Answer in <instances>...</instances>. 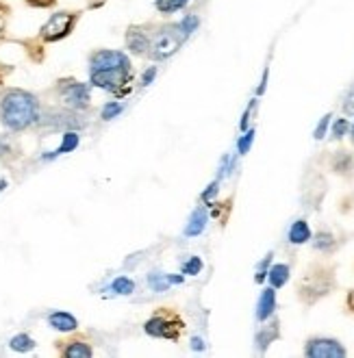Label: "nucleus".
Returning <instances> with one entry per match:
<instances>
[{
  "label": "nucleus",
  "instance_id": "nucleus-18",
  "mask_svg": "<svg viewBox=\"0 0 354 358\" xmlns=\"http://www.w3.org/2000/svg\"><path fill=\"white\" fill-rule=\"evenodd\" d=\"M9 345H11L15 352H29V350L35 348V341L31 339L29 334H17V336H13Z\"/></svg>",
  "mask_w": 354,
  "mask_h": 358
},
{
  "label": "nucleus",
  "instance_id": "nucleus-3",
  "mask_svg": "<svg viewBox=\"0 0 354 358\" xmlns=\"http://www.w3.org/2000/svg\"><path fill=\"white\" fill-rule=\"evenodd\" d=\"M187 39V35L183 33V29L178 24H170V27H161L153 37H150V59L161 61V59H168L172 57L180 44Z\"/></svg>",
  "mask_w": 354,
  "mask_h": 358
},
{
  "label": "nucleus",
  "instance_id": "nucleus-27",
  "mask_svg": "<svg viewBox=\"0 0 354 358\" xmlns=\"http://www.w3.org/2000/svg\"><path fill=\"white\" fill-rule=\"evenodd\" d=\"M269 261H272V255H267L265 257V261L259 265V271H257V282H263L265 280V276H267V265H269Z\"/></svg>",
  "mask_w": 354,
  "mask_h": 358
},
{
  "label": "nucleus",
  "instance_id": "nucleus-19",
  "mask_svg": "<svg viewBox=\"0 0 354 358\" xmlns=\"http://www.w3.org/2000/svg\"><path fill=\"white\" fill-rule=\"evenodd\" d=\"M111 289H113L115 293H120V296H129V293H133V291H135V282H133V280H129V278H124V276H120V278H115V280H113Z\"/></svg>",
  "mask_w": 354,
  "mask_h": 358
},
{
  "label": "nucleus",
  "instance_id": "nucleus-15",
  "mask_svg": "<svg viewBox=\"0 0 354 358\" xmlns=\"http://www.w3.org/2000/svg\"><path fill=\"white\" fill-rule=\"evenodd\" d=\"M94 352L87 343H80V341H72L66 350H64V356L68 358H90Z\"/></svg>",
  "mask_w": 354,
  "mask_h": 358
},
{
  "label": "nucleus",
  "instance_id": "nucleus-2",
  "mask_svg": "<svg viewBox=\"0 0 354 358\" xmlns=\"http://www.w3.org/2000/svg\"><path fill=\"white\" fill-rule=\"evenodd\" d=\"M39 107L33 94L22 90H7L0 94V122L11 131H24L37 122Z\"/></svg>",
  "mask_w": 354,
  "mask_h": 358
},
{
  "label": "nucleus",
  "instance_id": "nucleus-12",
  "mask_svg": "<svg viewBox=\"0 0 354 358\" xmlns=\"http://www.w3.org/2000/svg\"><path fill=\"white\" fill-rule=\"evenodd\" d=\"M204 226H206V210L200 206V208H196L194 213H192L190 224L185 226V235H187V237H196V235L202 233Z\"/></svg>",
  "mask_w": 354,
  "mask_h": 358
},
{
  "label": "nucleus",
  "instance_id": "nucleus-33",
  "mask_svg": "<svg viewBox=\"0 0 354 358\" xmlns=\"http://www.w3.org/2000/svg\"><path fill=\"white\" fill-rule=\"evenodd\" d=\"M192 343H194V345H192L194 350H202V348H204V343H202V341L198 339V336H196V339H192Z\"/></svg>",
  "mask_w": 354,
  "mask_h": 358
},
{
  "label": "nucleus",
  "instance_id": "nucleus-30",
  "mask_svg": "<svg viewBox=\"0 0 354 358\" xmlns=\"http://www.w3.org/2000/svg\"><path fill=\"white\" fill-rule=\"evenodd\" d=\"M155 74H157V68L146 70V74H143V78H141V85H150L153 78H155Z\"/></svg>",
  "mask_w": 354,
  "mask_h": 358
},
{
  "label": "nucleus",
  "instance_id": "nucleus-21",
  "mask_svg": "<svg viewBox=\"0 0 354 358\" xmlns=\"http://www.w3.org/2000/svg\"><path fill=\"white\" fill-rule=\"evenodd\" d=\"M78 145V135L76 133H66L64 135V143H61V148L57 150V155H64V152H70Z\"/></svg>",
  "mask_w": 354,
  "mask_h": 358
},
{
  "label": "nucleus",
  "instance_id": "nucleus-1",
  "mask_svg": "<svg viewBox=\"0 0 354 358\" xmlns=\"http://www.w3.org/2000/svg\"><path fill=\"white\" fill-rule=\"evenodd\" d=\"M90 72L96 87L118 92L131 80V61L118 50H100L90 61Z\"/></svg>",
  "mask_w": 354,
  "mask_h": 358
},
{
  "label": "nucleus",
  "instance_id": "nucleus-24",
  "mask_svg": "<svg viewBox=\"0 0 354 358\" xmlns=\"http://www.w3.org/2000/svg\"><path fill=\"white\" fill-rule=\"evenodd\" d=\"M348 129H350V124H348V120H337L335 122V126H332V137H335V139H341L346 133H348Z\"/></svg>",
  "mask_w": 354,
  "mask_h": 358
},
{
  "label": "nucleus",
  "instance_id": "nucleus-28",
  "mask_svg": "<svg viewBox=\"0 0 354 358\" xmlns=\"http://www.w3.org/2000/svg\"><path fill=\"white\" fill-rule=\"evenodd\" d=\"M328 122H330V115H324V120L320 122V126L316 129V139H322V137H324V133H326V129H328Z\"/></svg>",
  "mask_w": 354,
  "mask_h": 358
},
{
  "label": "nucleus",
  "instance_id": "nucleus-23",
  "mask_svg": "<svg viewBox=\"0 0 354 358\" xmlns=\"http://www.w3.org/2000/svg\"><path fill=\"white\" fill-rule=\"evenodd\" d=\"M178 27L183 29V33H185L187 37H190V35L198 29V17H196V15H185V20H183V22H180Z\"/></svg>",
  "mask_w": 354,
  "mask_h": 358
},
{
  "label": "nucleus",
  "instance_id": "nucleus-13",
  "mask_svg": "<svg viewBox=\"0 0 354 358\" xmlns=\"http://www.w3.org/2000/svg\"><path fill=\"white\" fill-rule=\"evenodd\" d=\"M309 239H311V228H309V224L304 220L294 222V226L289 228V241L300 245V243H306Z\"/></svg>",
  "mask_w": 354,
  "mask_h": 358
},
{
  "label": "nucleus",
  "instance_id": "nucleus-20",
  "mask_svg": "<svg viewBox=\"0 0 354 358\" xmlns=\"http://www.w3.org/2000/svg\"><path fill=\"white\" fill-rule=\"evenodd\" d=\"M276 326H278V324H274V328H272V326H267V328L257 336V343H259V348H261V350H265V348H267V343L278 336V328H276Z\"/></svg>",
  "mask_w": 354,
  "mask_h": 358
},
{
  "label": "nucleus",
  "instance_id": "nucleus-4",
  "mask_svg": "<svg viewBox=\"0 0 354 358\" xmlns=\"http://www.w3.org/2000/svg\"><path fill=\"white\" fill-rule=\"evenodd\" d=\"M330 289H332V273L324 267H316L313 271H309L302 278L298 291H300V298L311 304V302L320 300L322 296H326Z\"/></svg>",
  "mask_w": 354,
  "mask_h": 358
},
{
  "label": "nucleus",
  "instance_id": "nucleus-16",
  "mask_svg": "<svg viewBox=\"0 0 354 358\" xmlns=\"http://www.w3.org/2000/svg\"><path fill=\"white\" fill-rule=\"evenodd\" d=\"M155 5L161 13H176L190 5V0H155Z\"/></svg>",
  "mask_w": 354,
  "mask_h": 358
},
{
  "label": "nucleus",
  "instance_id": "nucleus-29",
  "mask_svg": "<svg viewBox=\"0 0 354 358\" xmlns=\"http://www.w3.org/2000/svg\"><path fill=\"white\" fill-rule=\"evenodd\" d=\"M344 111H346L348 115H354V90L348 94V98H346V102H344Z\"/></svg>",
  "mask_w": 354,
  "mask_h": 358
},
{
  "label": "nucleus",
  "instance_id": "nucleus-14",
  "mask_svg": "<svg viewBox=\"0 0 354 358\" xmlns=\"http://www.w3.org/2000/svg\"><path fill=\"white\" fill-rule=\"evenodd\" d=\"M267 278H269V282H272L274 289H281L289 280V265H285V263L272 265V269L267 271Z\"/></svg>",
  "mask_w": 354,
  "mask_h": 358
},
{
  "label": "nucleus",
  "instance_id": "nucleus-34",
  "mask_svg": "<svg viewBox=\"0 0 354 358\" xmlns=\"http://www.w3.org/2000/svg\"><path fill=\"white\" fill-rule=\"evenodd\" d=\"M352 135H354V126H352Z\"/></svg>",
  "mask_w": 354,
  "mask_h": 358
},
{
  "label": "nucleus",
  "instance_id": "nucleus-17",
  "mask_svg": "<svg viewBox=\"0 0 354 358\" xmlns=\"http://www.w3.org/2000/svg\"><path fill=\"white\" fill-rule=\"evenodd\" d=\"M335 245H337V241L330 233H318L316 239H313V248L318 252H332V250H335Z\"/></svg>",
  "mask_w": 354,
  "mask_h": 358
},
{
  "label": "nucleus",
  "instance_id": "nucleus-7",
  "mask_svg": "<svg viewBox=\"0 0 354 358\" xmlns=\"http://www.w3.org/2000/svg\"><path fill=\"white\" fill-rule=\"evenodd\" d=\"M183 324L176 317H163V315H157L148 324H146V332L153 336H163V339H178Z\"/></svg>",
  "mask_w": 354,
  "mask_h": 358
},
{
  "label": "nucleus",
  "instance_id": "nucleus-6",
  "mask_svg": "<svg viewBox=\"0 0 354 358\" xmlns=\"http://www.w3.org/2000/svg\"><path fill=\"white\" fill-rule=\"evenodd\" d=\"M304 354L311 358H341L346 356V348L335 339H311Z\"/></svg>",
  "mask_w": 354,
  "mask_h": 358
},
{
  "label": "nucleus",
  "instance_id": "nucleus-22",
  "mask_svg": "<svg viewBox=\"0 0 354 358\" xmlns=\"http://www.w3.org/2000/svg\"><path fill=\"white\" fill-rule=\"evenodd\" d=\"M200 269H202V261L198 257H192L183 265V273H187V276H196V273H200Z\"/></svg>",
  "mask_w": 354,
  "mask_h": 358
},
{
  "label": "nucleus",
  "instance_id": "nucleus-32",
  "mask_svg": "<svg viewBox=\"0 0 354 358\" xmlns=\"http://www.w3.org/2000/svg\"><path fill=\"white\" fill-rule=\"evenodd\" d=\"M348 308L354 313V289L350 291V296H348Z\"/></svg>",
  "mask_w": 354,
  "mask_h": 358
},
{
  "label": "nucleus",
  "instance_id": "nucleus-5",
  "mask_svg": "<svg viewBox=\"0 0 354 358\" xmlns=\"http://www.w3.org/2000/svg\"><path fill=\"white\" fill-rule=\"evenodd\" d=\"M74 24H76V13H70V11L55 13L44 24V29H41V37H44L46 41H59L66 35H70Z\"/></svg>",
  "mask_w": 354,
  "mask_h": 358
},
{
  "label": "nucleus",
  "instance_id": "nucleus-11",
  "mask_svg": "<svg viewBox=\"0 0 354 358\" xmlns=\"http://www.w3.org/2000/svg\"><path fill=\"white\" fill-rule=\"evenodd\" d=\"M48 324H50L55 330H59V332H72V330L78 328L76 317H72L70 313H52L50 317H48Z\"/></svg>",
  "mask_w": 354,
  "mask_h": 358
},
{
  "label": "nucleus",
  "instance_id": "nucleus-31",
  "mask_svg": "<svg viewBox=\"0 0 354 358\" xmlns=\"http://www.w3.org/2000/svg\"><path fill=\"white\" fill-rule=\"evenodd\" d=\"M27 3L33 5V7H52L55 0H27Z\"/></svg>",
  "mask_w": 354,
  "mask_h": 358
},
{
  "label": "nucleus",
  "instance_id": "nucleus-9",
  "mask_svg": "<svg viewBox=\"0 0 354 358\" xmlns=\"http://www.w3.org/2000/svg\"><path fill=\"white\" fill-rule=\"evenodd\" d=\"M127 46H129V50L133 55H139V57L148 55V50H150V35L146 33L143 29H131L127 33Z\"/></svg>",
  "mask_w": 354,
  "mask_h": 358
},
{
  "label": "nucleus",
  "instance_id": "nucleus-25",
  "mask_svg": "<svg viewBox=\"0 0 354 358\" xmlns=\"http://www.w3.org/2000/svg\"><path fill=\"white\" fill-rule=\"evenodd\" d=\"M120 111H122V104L120 102H109L107 107L102 109V120H113Z\"/></svg>",
  "mask_w": 354,
  "mask_h": 358
},
{
  "label": "nucleus",
  "instance_id": "nucleus-8",
  "mask_svg": "<svg viewBox=\"0 0 354 358\" xmlns=\"http://www.w3.org/2000/svg\"><path fill=\"white\" fill-rule=\"evenodd\" d=\"M64 100L68 107L74 109H85L90 104V90L87 85H80V83H68L64 87Z\"/></svg>",
  "mask_w": 354,
  "mask_h": 358
},
{
  "label": "nucleus",
  "instance_id": "nucleus-26",
  "mask_svg": "<svg viewBox=\"0 0 354 358\" xmlns=\"http://www.w3.org/2000/svg\"><path fill=\"white\" fill-rule=\"evenodd\" d=\"M253 141H255V131H248L246 137H241V141H239V152L246 155L250 150V143H253Z\"/></svg>",
  "mask_w": 354,
  "mask_h": 358
},
{
  "label": "nucleus",
  "instance_id": "nucleus-10",
  "mask_svg": "<svg viewBox=\"0 0 354 358\" xmlns=\"http://www.w3.org/2000/svg\"><path fill=\"white\" fill-rule=\"evenodd\" d=\"M274 308H276V291H274V287H269L261 293V300L257 306V320L265 322L267 317H272Z\"/></svg>",
  "mask_w": 354,
  "mask_h": 358
}]
</instances>
